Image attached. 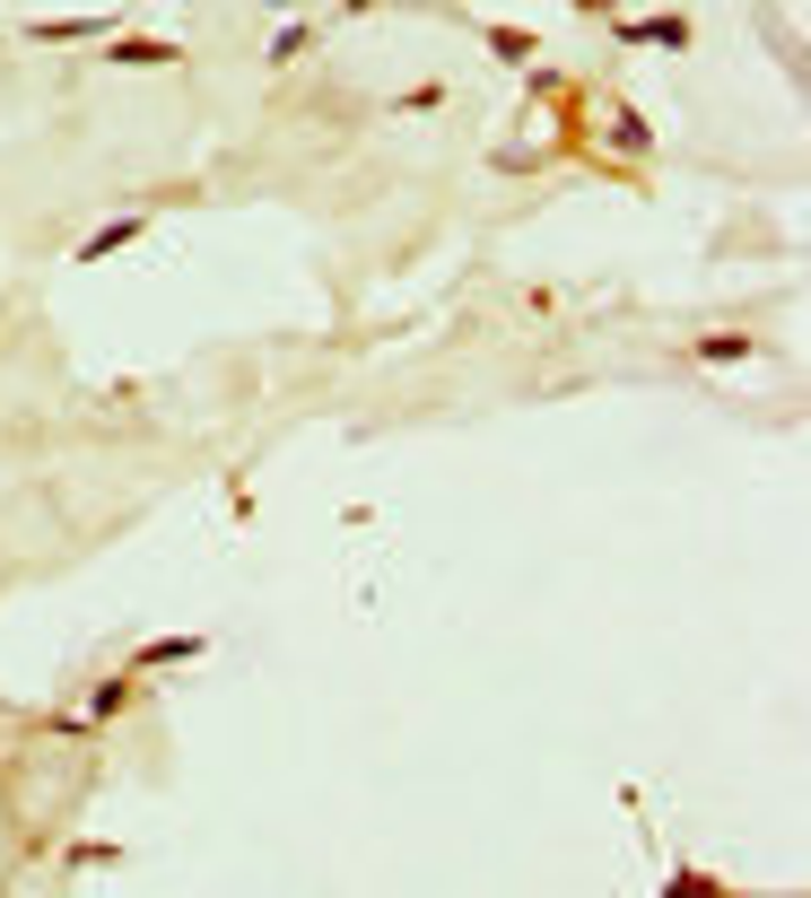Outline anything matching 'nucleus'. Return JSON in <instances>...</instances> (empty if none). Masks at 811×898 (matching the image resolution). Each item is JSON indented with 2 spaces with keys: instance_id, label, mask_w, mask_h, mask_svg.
I'll return each mask as SVG.
<instances>
[{
  "instance_id": "nucleus-1",
  "label": "nucleus",
  "mask_w": 811,
  "mask_h": 898,
  "mask_svg": "<svg viewBox=\"0 0 811 898\" xmlns=\"http://www.w3.org/2000/svg\"><path fill=\"white\" fill-rule=\"evenodd\" d=\"M122 236H140V219H114V227H97V236H88V253H114Z\"/></svg>"
}]
</instances>
